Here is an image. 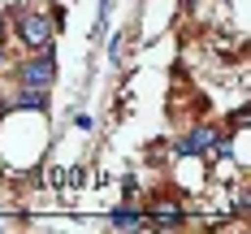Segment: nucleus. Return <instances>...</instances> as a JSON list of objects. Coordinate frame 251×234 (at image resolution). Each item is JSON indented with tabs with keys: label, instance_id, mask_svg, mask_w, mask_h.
<instances>
[{
	"label": "nucleus",
	"instance_id": "f257e3e1",
	"mask_svg": "<svg viewBox=\"0 0 251 234\" xmlns=\"http://www.w3.org/2000/svg\"><path fill=\"white\" fill-rule=\"evenodd\" d=\"M18 82L48 91L52 82H56V56H52V48H39L30 61H22V65H18Z\"/></svg>",
	"mask_w": 251,
	"mask_h": 234
},
{
	"label": "nucleus",
	"instance_id": "f03ea898",
	"mask_svg": "<svg viewBox=\"0 0 251 234\" xmlns=\"http://www.w3.org/2000/svg\"><path fill=\"white\" fill-rule=\"evenodd\" d=\"M143 221L156 230H177V226H186V204H177L174 195H151Z\"/></svg>",
	"mask_w": 251,
	"mask_h": 234
},
{
	"label": "nucleus",
	"instance_id": "7ed1b4c3",
	"mask_svg": "<svg viewBox=\"0 0 251 234\" xmlns=\"http://www.w3.org/2000/svg\"><path fill=\"white\" fill-rule=\"evenodd\" d=\"M52 30H56V26L48 22V13H22V18H18V39H22L30 52L52 48Z\"/></svg>",
	"mask_w": 251,
	"mask_h": 234
},
{
	"label": "nucleus",
	"instance_id": "20e7f679",
	"mask_svg": "<svg viewBox=\"0 0 251 234\" xmlns=\"http://www.w3.org/2000/svg\"><path fill=\"white\" fill-rule=\"evenodd\" d=\"M217 139H221V134H217V126L200 122L191 134H182V139H177V156H203L212 143H217Z\"/></svg>",
	"mask_w": 251,
	"mask_h": 234
},
{
	"label": "nucleus",
	"instance_id": "39448f33",
	"mask_svg": "<svg viewBox=\"0 0 251 234\" xmlns=\"http://www.w3.org/2000/svg\"><path fill=\"white\" fill-rule=\"evenodd\" d=\"M13 108H18V113H22V108H48V91H39V87H22V82H18V91H13Z\"/></svg>",
	"mask_w": 251,
	"mask_h": 234
},
{
	"label": "nucleus",
	"instance_id": "423d86ee",
	"mask_svg": "<svg viewBox=\"0 0 251 234\" xmlns=\"http://www.w3.org/2000/svg\"><path fill=\"white\" fill-rule=\"evenodd\" d=\"M113 226H117V230H143L148 221H143V212H139V208L122 204V208H113Z\"/></svg>",
	"mask_w": 251,
	"mask_h": 234
},
{
	"label": "nucleus",
	"instance_id": "0eeeda50",
	"mask_svg": "<svg viewBox=\"0 0 251 234\" xmlns=\"http://www.w3.org/2000/svg\"><path fill=\"white\" fill-rule=\"evenodd\" d=\"M122 200H126V204H134V200H139V182H134V178L122 182Z\"/></svg>",
	"mask_w": 251,
	"mask_h": 234
},
{
	"label": "nucleus",
	"instance_id": "6e6552de",
	"mask_svg": "<svg viewBox=\"0 0 251 234\" xmlns=\"http://www.w3.org/2000/svg\"><path fill=\"white\" fill-rule=\"evenodd\" d=\"M4 30H9V22H4V18H0V44H4Z\"/></svg>",
	"mask_w": 251,
	"mask_h": 234
},
{
	"label": "nucleus",
	"instance_id": "1a4fd4ad",
	"mask_svg": "<svg viewBox=\"0 0 251 234\" xmlns=\"http://www.w3.org/2000/svg\"><path fill=\"white\" fill-rule=\"evenodd\" d=\"M0 65H4V48H0Z\"/></svg>",
	"mask_w": 251,
	"mask_h": 234
}]
</instances>
